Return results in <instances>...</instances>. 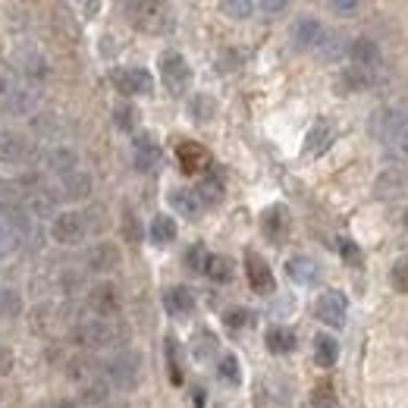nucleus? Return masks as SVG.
Here are the masks:
<instances>
[{
	"mask_svg": "<svg viewBox=\"0 0 408 408\" xmlns=\"http://www.w3.org/2000/svg\"><path fill=\"white\" fill-rule=\"evenodd\" d=\"M126 339V326L116 317H82L73 326V342L82 349H110Z\"/></svg>",
	"mask_w": 408,
	"mask_h": 408,
	"instance_id": "f257e3e1",
	"label": "nucleus"
},
{
	"mask_svg": "<svg viewBox=\"0 0 408 408\" xmlns=\"http://www.w3.org/2000/svg\"><path fill=\"white\" fill-rule=\"evenodd\" d=\"M100 377H104V383L110 389H119V393H129V389H135L138 377H142V355L138 352H116L113 358H107L104 364H100Z\"/></svg>",
	"mask_w": 408,
	"mask_h": 408,
	"instance_id": "f03ea898",
	"label": "nucleus"
},
{
	"mask_svg": "<svg viewBox=\"0 0 408 408\" xmlns=\"http://www.w3.org/2000/svg\"><path fill=\"white\" fill-rule=\"evenodd\" d=\"M126 16L135 29L151 31V35H167L173 29V13L160 3H151V0H138V3H126Z\"/></svg>",
	"mask_w": 408,
	"mask_h": 408,
	"instance_id": "7ed1b4c3",
	"label": "nucleus"
},
{
	"mask_svg": "<svg viewBox=\"0 0 408 408\" xmlns=\"http://www.w3.org/2000/svg\"><path fill=\"white\" fill-rule=\"evenodd\" d=\"M88 232H91L88 213H82V211H60L54 217V223H50V236L60 245H79Z\"/></svg>",
	"mask_w": 408,
	"mask_h": 408,
	"instance_id": "20e7f679",
	"label": "nucleus"
},
{
	"mask_svg": "<svg viewBox=\"0 0 408 408\" xmlns=\"http://www.w3.org/2000/svg\"><path fill=\"white\" fill-rule=\"evenodd\" d=\"M160 79L173 94H186L188 82H192V69H188L186 56L176 54V50L160 54Z\"/></svg>",
	"mask_w": 408,
	"mask_h": 408,
	"instance_id": "39448f33",
	"label": "nucleus"
},
{
	"mask_svg": "<svg viewBox=\"0 0 408 408\" xmlns=\"http://www.w3.org/2000/svg\"><path fill=\"white\" fill-rule=\"evenodd\" d=\"M405 126H408V110L405 107H383V110H377L374 116H370V132H374L380 142H386V144L393 142Z\"/></svg>",
	"mask_w": 408,
	"mask_h": 408,
	"instance_id": "423d86ee",
	"label": "nucleus"
},
{
	"mask_svg": "<svg viewBox=\"0 0 408 408\" xmlns=\"http://www.w3.org/2000/svg\"><path fill=\"white\" fill-rule=\"evenodd\" d=\"M44 169H50L54 176H69V173H79V154L66 144H56V148H41L38 151V160Z\"/></svg>",
	"mask_w": 408,
	"mask_h": 408,
	"instance_id": "0eeeda50",
	"label": "nucleus"
},
{
	"mask_svg": "<svg viewBox=\"0 0 408 408\" xmlns=\"http://www.w3.org/2000/svg\"><path fill=\"white\" fill-rule=\"evenodd\" d=\"M38 144L25 142L16 132H0V160L3 163H35L38 160Z\"/></svg>",
	"mask_w": 408,
	"mask_h": 408,
	"instance_id": "6e6552de",
	"label": "nucleus"
},
{
	"mask_svg": "<svg viewBox=\"0 0 408 408\" xmlns=\"http://www.w3.org/2000/svg\"><path fill=\"white\" fill-rule=\"evenodd\" d=\"M110 82L116 85V91L123 94H151L154 88V79H151L148 69H138V66H123L110 75Z\"/></svg>",
	"mask_w": 408,
	"mask_h": 408,
	"instance_id": "1a4fd4ad",
	"label": "nucleus"
},
{
	"mask_svg": "<svg viewBox=\"0 0 408 408\" xmlns=\"http://www.w3.org/2000/svg\"><path fill=\"white\" fill-rule=\"evenodd\" d=\"M88 308L94 317H116L119 314V292L110 282H98L94 289H88Z\"/></svg>",
	"mask_w": 408,
	"mask_h": 408,
	"instance_id": "9d476101",
	"label": "nucleus"
},
{
	"mask_svg": "<svg viewBox=\"0 0 408 408\" xmlns=\"http://www.w3.org/2000/svg\"><path fill=\"white\" fill-rule=\"evenodd\" d=\"M314 314L324 320L326 326H345V314H349V301L342 292H324L314 305Z\"/></svg>",
	"mask_w": 408,
	"mask_h": 408,
	"instance_id": "9b49d317",
	"label": "nucleus"
},
{
	"mask_svg": "<svg viewBox=\"0 0 408 408\" xmlns=\"http://www.w3.org/2000/svg\"><path fill=\"white\" fill-rule=\"evenodd\" d=\"M85 267L91 273H110L119 267V248L113 242H94L85 251Z\"/></svg>",
	"mask_w": 408,
	"mask_h": 408,
	"instance_id": "f8f14e48",
	"label": "nucleus"
},
{
	"mask_svg": "<svg viewBox=\"0 0 408 408\" xmlns=\"http://www.w3.org/2000/svg\"><path fill=\"white\" fill-rule=\"evenodd\" d=\"M349 56H352V63H355V69H361V73H374L383 63L380 47H377V41H370V38H355V41L349 44Z\"/></svg>",
	"mask_w": 408,
	"mask_h": 408,
	"instance_id": "ddd939ff",
	"label": "nucleus"
},
{
	"mask_svg": "<svg viewBox=\"0 0 408 408\" xmlns=\"http://www.w3.org/2000/svg\"><path fill=\"white\" fill-rule=\"evenodd\" d=\"M245 273H248V282L255 292H261V295L273 292V273H270L267 261H264L261 255H255V251L245 255Z\"/></svg>",
	"mask_w": 408,
	"mask_h": 408,
	"instance_id": "4468645a",
	"label": "nucleus"
},
{
	"mask_svg": "<svg viewBox=\"0 0 408 408\" xmlns=\"http://www.w3.org/2000/svg\"><path fill=\"white\" fill-rule=\"evenodd\" d=\"M132 160H135V169L142 173H151L160 163V144L154 142V135H138L135 144H132Z\"/></svg>",
	"mask_w": 408,
	"mask_h": 408,
	"instance_id": "2eb2a0df",
	"label": "nucleus"
},
{
	"mask_svg": "<svg viewBox=\"0 0 408 408\" xmlns=\"http://www.w3.org/2000/svg\"><path fill=\"white\" fill-rule=\"evenodd\" d=\"M261 229H264V236H267L270 242H280V239L286 236V229H289L286 207H282V204L267 207V211H264V217H261Z\"/></svg>",
	"mask_w": 408,
	"mask_h": 408,
	"instance_id": "dca6fc26",
	"label": "nucleus"
},
{
	"mask_svg": "<svg viewBox=\"0 0 408 408\" xmlns=\"http://www.w3.org/2000/svg\"><path fill=\"white\" fill-rule=\"evenodd\" d=\"M56 192H60V201H82L88 198V192H91V179H88V173H69L60 179V186H56Z\"/></svg>",
	"mask_w": 408,
	"mask_h": 408,
	"instance_id": "f3484780",
	"label": "nucleus"
},
{
	"mask_svg": "<svg viewBox=\"0 0 408 408\" xmlns=\"http://www.w3.org/2000/svg\"><path fill=\"white\" fill-rule=\"evenodd\" d=\"M176 154H179L182 173H198V169H204L207 163H211L207 151L201 148V144H195V142H182L179 148H176Z\"/></svg>",
	"mask_w": 408,
	"mask_h": 408,
	"instance_id": "a211bd4d",
	"label": "nucleus"
},
{
	"mask_svg": "<svg viewBox=\"0 0 408 408\" xmlns=\"http://www.w3.org/2000/svg\"><path fill=\"white\" fill-rule=\"evenodd\" d=\"M163 308H167L173 317H188L195 311V295L182 286H173L163 292Z\"/></svg>",
	"mask_w": 408,
	"mask_h": 408,
	"instance_id": "6ab92c4d",
	"label": "nucleus"
},
{
	"mask_svg": "<svg viewBox=\"0 0 408 408\" xmlns=\"http://www.w3.org/2000/svg\"><path fill=\"white\" fill-rule=\"evenodd\" d=\"M169 204H173L176 213H182V217H188V220H195L204 211V204H201V198L195 195V188H173V192H169Z\"/></svg>",
	"mask_w": 408,
	"mask_h": 408,
	"instance_id": "aec40b11",
	"label": "nucleus"
},
{
	"mask_svg": "<svg viewBox=\"0 0 408 408\" xmlns=\"http://www.w3.org/2000/svg\"><path fill=\"white\" fill-rule=\"evenodd\" d=\"M286 273H289V280L299 282V286H311V282L317 280V264L305 255H295L286 261Z\"/></svg>",
	"mask_w": 408,
	"mask_h": 408,
	"instance_id": "412c9836",
	"label": "nucleus"
},
{
	"mask_svg": "<svg viewBox=\"0 0 408 408\" xmlns=\"http://www.w3.org/2000/svg\"><path fill=\"white\" fill-rule=\"evenodd\" d=\"M264 339H267V349L273 352V355H289V352H295V333L289 330V326H270Z\"/></svg>",
	"mask_w": 408,
	"mask_h": 408,
	"instance_id": "4be33fe9",
	"label": "nucleus"
},
{
	"mask_svg": "<svg viewBox=\"0 0 408 408\" xmlns=\"http://www.w3.org/2000/svg\"><path fill=\"white\" fill-rule=\"evenodd\" d=\"M22 198H25V192H22V186L19 182H10V179H0V213H16L19 207H22Z\"/></svg>",
	"mask_w": 408,
	"mask_h": 408,
	"instance_id": "5701e85b",
	"label": "nucleus"
},
{
	"mask_svg": "<svg viewBox=\"0 0 408 408\" xmlns=\"http://www.w3.org/2000/svg\"><path fill=\"white\" fill-rule=\"evenodd\" d=\"M320 35H324V29H320V22H314V19H299L292 29V38L299 47H317Z\"/></svg>",
	"mask_w": 408,
	"mask_h": 408,
	"instance_id": "b1692460",
	"label": "nucleus"
},
{
	"mask_svg": "<svg viewBox=\"0 0 408 408\" xmlns=\"http://www.w3.org/2000/svg\"><path fill=\"white\" fill-rule=\"evenodd\" d=\"M402 192H405V176L399 169H386L377 179V198H399Z\"/></svg>",
	"mask_w": 408,
	"mask_h": 408,
	"instance_id": "393cba45",
	"label": "nucleus"
},
{
	"mask_svg": "<svg viewBox=\"0 0 408 408\" xmlns=\"http://www.w3.org/2000/svg\"><path fill=\"white\" fill-rule=\"evenodd\" d=\"M314 358H317L320 368H333L339 358V345L333 336H326V333H320L317 339H314Z\"/></svg>",
	"mask_w": 408,
	"mask_h": 408,
	"instance_id": "a878e982",
	"label": "nucleus"
},
{
	"mask_svg": "<svg viewBox=\"0 0 408 408\" xmlns=\"http://www.w3.org/2000/svg\"><path fill=\"white\" fill-rule=\"evenodd\" d=\"M204 273L211 276L213 282H229L232 273H236V267H232V261L226 255H211L204 264Z\"/></svg>",
	"mask_w": 408,
	"mask_h": 408,
	"instance_id": "bb28decb",
	"label": "nucleus"
},
{
	"mask_svg": "<svg viewBox=\"0 0 408 408\" xmlns=\"http://www.w3.org/2000/svg\"><path fill=\"white\" fill-rule=\"evenodd\" d=\"M330 142H333V129H330V123H317L311 132H308V138H305V151H308V154H320V151L330 148Z\"/></svg>",
	"mask_w": 408,
	"mask_h": 408,
	"instance_id": "cd10ccee",
	"label": "nucleus"
},
{
	"mask_svg": "<svg viewBox=\"0 0 408 408\" xmlns=\"http://www.w3.org/2000/svg\"><path fill=\"white\" fill-rule=\"evenodd\" d=\"M151 239H154L157 245H167L176 239V220L167 217V213H157L154 220H151Z\"/></svg>",
	"mask_w": 408,
	"mask_h": 408,
	"instance_id": "c85d7f7f",
	"label": "nucleus"
},
{
	"mask_svg": "<svg viewBox=\"0 0 408 408\" xmlns=\"http://www.w3.org/2000/svg\"><path fill=\"white\" fill-rule=\"evenodd\" d=\"M195 195L201 198V204L204 207H211V204H217V201L223 198V182H220L217 176H204V179L198 182V188H195Z\"/></svg>",
	"mask_w": 408,
	"mask_h": 408,
	"instance_id": "c756f323",
	"label": "nucleus"
},
{
	"mask_svg": "<svg viewBox=\"0 0 408 408\" xmlns=\"http://www.w3.org/2000/svg\"><path fill=\"white\" fill-rule=\"evenodd\" d=\"M317 54L326 56V60H339L345 54V41L336 35V31H324L317 41Z\"/></svg>",
	"mask_w": 408,
	"mask_h": 408,
	"instance_id": "7c9ffc66",
	"label": "nucleus"
},
{
	"mask_svg": "<svg viewBox=\"0 0 408 408\" xmlns=\"http://www.w3.org/2000/svg\"><path fill=\"white\" fill-rule=\"evenodd\" d=\"M192 342H195L192 352H195V358H198V361H207L211 355H217V336H213L211 330H198Z\"/></svg>",
	"mask_w": 408,
	"mask_h": 408,
	"instance_id": "2f4dec72",
	"label": "nucleus"
},
{
	"mask_svg": "<svg viewBox=\"0 0 408 408\" xmlns=\"http://www.w3.org/2000/svg\"><path fill=\"white\" fill-rule=\"evenodd\" d=\"M217 374H220V380H223V383L236 386V383L242 380V370H239V358H236V355H223V358H220Z\"/></svg>",
	"mask_w": 408,
	"mask_h": 408,
	"instance_id": "473e14b6",
	"label": "nucleus"
},
{
	"mask_svg": "<svg viewBox=\"0 0 408 408\" xmlns=\"http://www.w3.org/2000/svg\"><path fill=\"white\" fill-rule=\"evenodd\" d=\"M207 251H204V245H192V248L186 251V267L192 270V273H204V264H207Z\"/></svg>",
	"mask_w": 408,
	"mask_h": 408,
	"instance_id": "72a5a7b5",
	"label": "nucleus"
},
{
	"mask_svg": "<svg viewBox=\"0 0 408 408\" xmlns=\"http://www.w3.org/2000/svg\"><path fill=\"white\" fill-rule=\"evenodd\" d=\"M220 10L229 13V16H236V19H245V16H251V13L257 10V3H251V0H223Z\"/></svg>",
	"mask_w": 408,
	"mask_h": 408,
	"instance_id": "f704fd0d",
	"label": "nucleus"
},
{
	"mask_svg": "<svg viewBox=\"0 0 408 408\" xmlns=\"http://www.w3.org/2000/svg\"><path fill=\"white\" fill-rule=\"evenodd\" d=\"M389 280H393L395 292L408 295V257H405V261H395L393 264V273H389Z\"/></svg>",
	"mask_w": 408,
	"mask_h": 408,
	"instance_id": "c9c22d12",
	"label": "nucleus"
},
{
	"mask_svg": "<svg viewBox=\"0 0 408 408\" xmlns=\"http://www.w3.org/2000/svg\"><path fill=\"white\" fill-rule=\"evenodd\" d=\"M223 324L229 326V330H242V326H251V311H245V308H232V311H226Z\"/></svg>",
	"mask_w": 408,
	"mask_h": 408,
	"instance_id": "e433bc0d",
	"label": "nucleus"
},
{
	"mask_svg": "<svg viewBox=\"0 0 408 408\" xmlns=\"http://www.w3.org/2000/svg\"><path fill=\"white\" fill-rule=\"evenodd\" d=\"M167 364H169V377H173V383H182V370H179V345H176V339H167Z\"/></svg>",
	"mask_w": 408,
	"mask_h": 408,
	"instance_id": "4c0bfd02",
	"label": "nucleus"
},
{
	"mask_svg": "<svg viewBox=\"0 0 408 408\" xmlns=\"http://www.w3.org/2000/svg\"><path fill=\"white\" fill-rule=\"evenodd\" d=\"M308 408H336V399L330 395V389H314L311 402H308Z\"/></svg>",
	"mask_w": 408,
	"mask_h": 408,
	"instance_id": "58836bf2",
	"label": "nucleus"
},
{
	"mask_svg": "<svg viewBox=\"0 0 408 408\" xmlns=\"http://www.w3.org/2000/svg\"><path fill=\"white\" fill-rule=\"evenodd\" d=\"M339 251H342V257L349 264H355V267L361 264V251L355 248V242H352V239H339Z\"/></svg>",
	"mask_w": 408,
	"mask_h": 408,
	"instance_id": "ea45409f",
	"label": "nucleus"
},
{
	"mask_svg": "<svg viewBox=\"0 0 408 408\" xmlns=\"http://www.w3.org/2000/svg\"><path fill=\"white\" fill-rule=\"evenodd\" d=\"M116 126L119 129H135V110H132V107H119L116 110Z\"/></svg>",
	"mask_w": 408,
	"mask_h": 408,
	"instance_id": "a19ab883",
	"label": "nucleus"
},
{
	"mask_svg": "<svg viewBox=\"0 0 408 408\" xmlns=\"http://www.w3.org/2000/svg\"><path fill=\"white\" fill-rule=\"evenodd\" d=\"M389 144H393L395 157H402V160H408V126H405V129H402L399 135H395V138H393V142H389Z\"/></svg>",
	"mask_w": 408,
	"mask_h": 408,
	"instance_id": "79ce46f5",
	"label": "nucleus"
},
{
	"mask_svg": "<svg viewBox=\"0 0 408 408\" xmlns=\"http://www.w3.org/2000/svg\"><path fill=\"white\" fill-rule=\"evenodd\" d=\"M192 113H195V116H198V119H207V116H211V113H213V104H211V100H207V98H198V100H195V104H192Z\"/></svg>",
	"mask_w": 408,
	"mask_h": 408,
	"instance_id": "37998d69",
	"label": "nucleus"
},
{
	"mask_svg": "<svg viewBox=\"0 0 408 408\" xmlns=\"http://www.w3.org/2000/svg\"><path fill=\"white\" fill-rule=\"evenodd\" d=\"M330 10H336V13H355L358 3H355V0H333Z\"/></svg>",
	"mask_w": 408,
	"mask_h": 408,
	"instance_id": "c03bdc74",
	"label": "nucleus"
},
{
	"mask_svg": "<svg viewBox=\"0 0 408 408\" xmlns=\"http://www.w3.org/2000/svg\"><path fill=\"white\" fill-rule=\"evenodd\" d=\"M261 13H286V3L282 0H267V3H257Z\"/></svg>",
	"mask_w": 408,
	"mask_h": 408,
	"instance_id": "a18cd8bd",
	"label": "nucleus"
},
{
	"mask_svg": "<svg viewBox=\"0 0 408 408\" xmlns=\"http://www.w3.org/2000/svg\"><path fill=\"white\" fill-rule=\"evenodd\" d=\"M60 408H82V402H79V399H75V402H63Z\"/></svg>",
	"mask_w": 408,
	"mask_h": 408,
	"instance_id": "49530a36",
	"label": "nucleus"
},
{
	"mask_svg": "<svg viewBox=\"0 0 408 408\" xmlns=\"http://www.w3.org/2000/svg\"><path fill=\"white\" fill-rule=\"evenodd\" d=\"M0 94H6V79L0 75Z\"/></svg>",
	"mask_w": 408,
	"mask_h": 408,
	"instance_id": "de8ad7c7",
	"label": "nucleus"
},
{
	"mask_svg": "<svg viewBox=\"0 0 408 408\" xmlns=\"http://www.w3.org/2000/svg\"><path fill=\"white\" fill-rule=\"evenodd\" d=\"M405 226H408V211H405Z\"/></svg>",
	"mask_w": 408,
	"mask_h": 408,
	"instance_id": "09e8293b",
	"label": "nucleus"
}]
</instances>
